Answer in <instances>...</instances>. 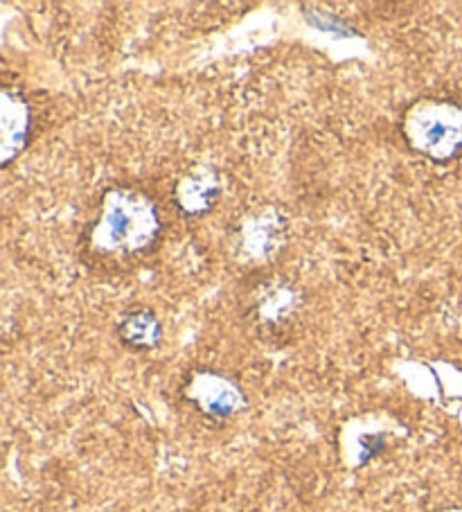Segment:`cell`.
Returning <instances> with one entry per match:
<instances>
[{
	"label": "cell",
	"instance_id": "cell-2",
	"mask_svg": "<svg viewBox=\"0 0 462 512\" xmlns=\"http://www.w3.org/2000/svg\"><path fill=\"white\" fill-rule=\"evenodd\" d=\"M402 138L413 154L433 163H449L462 154V107L453 100L422 97L406 107Z\"/></svg>",
	"mask_w": 462,
	"mask_h": 512
},
{
	"label": "cell",
	"instance_id": "cell-5",
	"mask_svg": "<svg viewBox=\"0 0 462 512\" xmlns=\"http://www.w3.org/2000/svg\"><path fill=\"white\" fill-rule=\"evenodd\" d=\"M221 183L219 174L208 165H194L174 185V206L185 217L208 215L219 201Z\"/></svg>",
	"mask_w": 462,
	"mask_h": 512
},
{
	"label": "cell",
	"instance_id": "cell-8",
	"mask_svg": "<svg viewBox=\"0 0 462 512\" xmlns=\"http://www.w3.org/2000/svg\"><path fill=\"white\" fill-rule=\"evenodd\" d=\"M298 307L296 289L287 285V280L282 285H269L262 289V294L257 296V312H260L262 321L278 323L284 316L291 314Z\"/></svg>",
	"mask_w": 462,
	"mask_h": 512
},
{
	"label": "cell",
	"instance_id": "cell-1",
	"mask_svg": "<svg viewBox=\"0 0 462 512\" xmlns=\"http://www.w3.org/2000/svg\"><path fill=\"white\" fill-rule=\"evenodd\" d=\"M88 249L102 258H138L156 249L163 219L147 192L136 188H109L88 224Z\"/></svg>",
	"mask_w": 462,
	"mask_h": 512
},
{
	"label": "cell",
	"instance_id": "cell-3",
	"mask_svg": "<svg viewBox=\"0 0 462 512\" xmlns=\"http://www.w3.org/2000/svg\"><path fill=\"white\" fill-rule=\"evenodd\" d=\"M188 397L206 416L215 420L230 418L233 413L242 411L246 404L244 393L239 391L233 379L212 373V370H201V373L192 375Z\"/></svg>",
	"mask_w": 462,
	"mask_h": 512
},
{
	"label": "cell",
	"instance_id": "cell-7",
	"mask_svg": "<svg viewBox=\"0 0 462 512\" xmlns=\"http://www.w3.org/2000/svg\"><path fill=\"white\" fill-rule=\"evenodd\" d=\"M115 332H118V339L124 348L133 352H147L154 350L163 339V323L158 319L154 310L149 307H129L124 312L118 325H115Z\"/></svg>",
	"mask_w": 462,
	"mask_h": 512
},
{
	"label": "cell",
	"instance_id": "cell-10",
	"mask_svg": "<svg viewBox=\"0 0 462 512\" xmlns=\"http://www.w3.org/2000/svg\"><path fill=\"white\" fill-rule=\"evenodd\" d=\"M440 512H462V508H447V510H440Z\"/></svg>",
	"mask_w": 462,
	"mask_h": 512
},
{
	"label": "cell",
	"instance_id": "cell-9",
	"mask_svg": "<svg viewBox=\"0 0 462 512\" xmlns=\"http://www.w3.org/2000/svg\"><path fill=\"white\" fill-rule=\"evenodd\" d=\"M305 21H307L309 25H314L316 30L336 34V37H359V32H357V30L350 28L348 23L341 21L339 16L332 14V12L307 10V12H305Z\"/></svg>",
	"mask_w": 462,
	"mask_h": 512
},
{
	"label": "cell",
	"instance_id": "cell-4",
	"mask_svg": "<svg viewBox=\"0 0 462 512\" xmlns=\"http://www.w3.org/2000/svg\"><path fill=\"white\" fill-rule=\"evenodd\" d=\"M0 165L10 167L14 158L23 154L32 136V109L28 97L16 88H3V102H0Z\"/></svg>",
	"mask_w": 462,
	"mask_h": 512
},
{
	"label": "cell",
	"instance_id": "cell-6",
	"mask_svg": "<svg viewBox=\"0 0 462 512\" xmlns=\"http://www.w3.org/2000/svg\"><path fill=\"white\" fill-rule=\"evenodd\" d=\"M284 228L287 219L278 210L262 208L239 226V246L251 258H269L275 249H280Z\"/></svg>",
	"mask_w": 462,
	"mask_h": 512
}]
</instances>
